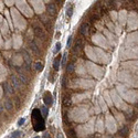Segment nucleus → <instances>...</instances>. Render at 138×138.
<instances>
[{"label": "nucleus", "mask_w": 138, "mask_h": 138, "mask_svg": "<svg viewBox=\"0 0 138 138\" xmlns=\"http://www.w3.org/2000/svg\"><path fill=\"white\" fill-rule=\"evenodd\" d=\"M3 111H5V108H3L2 106L0 105V114H2V113H3Z\"/></svg>", "instance_id": "obj_28"}, {"label": "nucleus", "mask_w": 138, "mask_h": 138, "mask_svg": "<svg viewBox=\"0 0 138 138\" xmlns=\"http://www.w3.org/2000/svg\"><path fill=\"white\" fill-rule=\"evenodd\" d=\"M56 6L54 5V3H50V5H48V12H49L51 16H55L56 14Z\"/></svg>", "instance_id": "obj_3"}, {"label": "nucleus", "mask_w": 138, "mask_h": 138, "mask_svg": "<svg viewBox=\"0 0 138 138\" xmlns=\"http://www.w3.org/2000/svg\"><path fill=\"white\" fill-rule=\"evenodd\" d=\"M32 124H33V128L35 132H40L43 130L45 127L43 120V116L41 115V111L40 109H33L32 112Z\"/></svg>", "instance_id": "obj_1"}, {"label": "nucleus", "mask_w": 138, "mask_h": 138, "mask_svg": "<svg viewBox=\"0 0 138 138\" xmlns=\"http://www.w3.org/2000/svg\"><path fill=\"white\" fill-rule=\"evenodd\" d=\"M35 138H39V137H35Z\"/></svg>", "instance_id": "obj_30"}, {"label": "nucleus", "mask_w": 138, "mask_h": 138, "mask_svg": "<svg viewBox=\"0 0 138 138\" xmlns=\"http://www.w3.org/2000/svg\"><path fill=\"white\" fill-rule=\"evenodd\" d=\"M43 138H51V135H50V134H44Z\"/></svg>", "instance_id": "obj_27"}, {"label": "nucleus", "mask_w": 138, "mask_h": 138, "mask_svg": "<svg viewBox=\"0 0 138 138\" xmlns=\"http://www.w3.org/2000/svg\"><path fill=\"white\" fill-rule=\"evenodd\" d=\"M66 59H68V54L65 53L64 56H63V60H62V65H63V66H64V65L66 64Z\"/></svg>", "instance_id": "obj_24"}, {"label": "nucleus", "mask_w": 138, "mask_h": 138, "mask_svg": "<svg viewBox=\"0 0 138 138\" xmlns=\"http://www.w3.org/2000/svg\"><path fill=\"white\" fill-rule=\"evenodd\" d=\"M53 68H54L55 71L59 70V68H60V56H57V57H55V59H54V62H53Z\"/></svg>", "instance_id": "obj_13"}, {"label": "nucleus", "mask_w": 138, "mask_h": 138, "mask_svg": "<svg viewBox=\"0 0 138 138\" xmlns=\"http://www.w3.org/2000/svg\"><path fill=\"white\" fill-rule=\"evenodd\" d=\"M19 81H20V83H22V84H28L29 83V79L27 77V75H25V73H20L19 74Z\"/></svg>", "instance_id": "obj_10"}, {"label": "nucleus", "mask_w": 138, "mask_h": 138, "mask_svg": "<svg viewBox=\"0 0 138 138\" xmlns=\"http://www.w3.org/2000/svg\"><path fill=\"white\" fill-rule=\"evenodd\" d=\"M35 70H37V72H41V71L43 70V63L42 62L35 63Z\"/></svg>", "instance_id": "obj_15"}, {"label": "nucleus", "mask_w": 138, "mask_h": 138, "mask_svg": "<svg viewBox=\"0 0 138 138\" xmlns=\"http://www.w3.org/2000/svg\"><path fill=\"white\" fill-rule=\"evenodd\" d=\"M25 118H21L19 122H18V125H19V126H22V125L25 124Z\"/></svg>", "instance_id": "obj_25"}, {"label": "nucleus", "mask_w": 138, "mask_h": 138, "mask_svg": "<svg viewBox=\"0 0 138 138\" xmlns=\"http://www.w3.org/2000/svg\"><path fill=\"white\" fill-rule=\"evenodd\" d=\"M57 138H62V136H61V135H59V136H57Z\"/></svg>", "instance_id": "obj_29"}, {"label": "nucleus", "mask_w": 138, "mask_h": 138, "mask_svg": "<svg viewBox=\"0 0 138 138\" xmlns=\"http://www.w3.org/2000/svg\"><path fill=\"white\" fill-rule=\"evenodd\" d=\"M128 132H129V130H128V127L124 126V127L120 129V135H122L123 137H126V136L128 135Z\"/></svg>", "instance_id": "obj_16"}, {"label": "nucleus", "mask_w": 138, "mask_h": 138, "mask_svg": "<svg viewBox=\"0 0 138 138\" xmlns=\"http://www.w3.org/2000/svg\"><path fill=\"white\" fill-rule=\"evenodd\" d=\"M30 48H31V50H32V52L34 53L35 55H39L40 54V50H39V46L37 45V44L34 43V42H32L31 43V45H30Z\"/></svg>", "instance_id": "obj_11"}, {"label": "nucleus", "mask_w": 138, "mask_h": 138, "mask_svg": "<svg viewBox=\"0 0 138 138\" xmlns=\"http://www.w3.org/2000/svg\"><path fill=\"white\" fill-rule=\"evenodd\" d=\"M82 45H83V40H82V39H79V40L76 41V43H75L74 52H79L80 50L82 49Z\"/></svg>", "instance_id": "obj_12"}, {"label": "nucleus", "mask_w": 138, "mask_h": 138, "mask_svg": "<svg viewBox=\"0 0 138 138\" xmlns=\"http://www.w3.org/2000/svg\"><path fill=\"white\" fill-rule=\"evenodd\" d=\"M11 83H12L14 88L18 89L20 87V81L18 80V77H17L16 75H11Z\"/></svg>", "instance_id": "obj_7"}, {"label": "nucleus", "mask_w": 138, "mask_h": 138, "mask_svg": "<svg viewBox=\"0 0 138 138\" xmlns=\"http://www.w3.org/2000/svg\"><path fill=\"white\" fill-rule=\"evenodd\" d=\"M14 102H16V108L19 109L20 108V98L16 97V98H14Z\"/></svg>", "instance_id": "obj_21"}, {"label": "nucleus", "mask_w": 138, "mask_h": 138, "mask_svg": "<svg viewBox=\"0 0 138 138\" xmlns=\"http://www.w3.org/2000/svg\"><path fill=\"white\" fill-rule=\"evenodd\" d=\"M34 33H35V35H37L38 38L43 39V40H45V39H46V33H45V31H44L42 28L35 27L34 28Z\"/></svg>", "instance_id": "obj_2"}, {"label": "nucleus", "mask_w": 138, "mask_h": 138, "mask_svg": "<svg viewBox=\"0 0 138 138\" xmlns=\"http://www.w3.org/2000/svg\"><path fill=\"white\" fill-rule=\"evenodd\" d=\"M22 136V133L20 132V130H16V132H13V133L11 134L10 138H20Z\"/></svg>", "instance_id": "obj_14"}, {"label": "nucleus", "mask_w": 138, "mask_h": 138, "mask_svg": "<svg viewBox=\"0 0 138 138\" xmlns=\"http://www.w3.org/2000/svg\"><path fill=\"white\" fill-rule=\"evenodd\" d=\"M68 136H69V138H76V134H75V130L74 129H69L68 130Z\"/></svg>", "instance_id": "obj_17"}, {"label": "nucleus", "mask_w": 138, "mask_h": 138, "mask_svg": "<svg viewBox=\"0 0 138 138\" xmlns=\"http://www.w3.org/2000/svg\"><path fill=\"white\" fill-rule=\"evenodd\" d=\"M41 112H42V116L43 117H46V115H48V108H46L45 106H41Z\"/></svg>", "instance_id": "obj_19"}, {"label": "nucleus", "mask_w": 138, "mask_h": 138, "mask_svg": "<svg viewBox=\"0 0 138 138\" xmlns=\"http://www.w3.org/2000/svg\"><path fill=\"white\" fill-rule=\"evenodd\" d=\"M71 41H72V35H71V37H69V39H68V43H66V45H68V46L71 45Z\"/></svg>", "instance_id": "obj_26"}, {"label": "nucleus", "mask_w": 138, "mask_h": 138, "mask_svg": "<svg viewBox=\"0 0 138 138\" xmlns=\"http://www.w3.org/2000/svg\"><path fill=\"white\" fill-rule=\"evenodd\" d=\"M72 12H73V7H70V8L66 10V16L70 18V17L72 16Z\"/></svg>", "instance_id": "obj_22"}, {"label": "nucleus", "mask_w": 138, "mask_h": 138, "mask_svg": "<svg viewBox=\"0 0 138 138\" xmlns=\"http://www.w3.org/2000/svg\"><path fill=\"white\" fill-rule=\"evenodd\" d=\"M23 57H25V62H27V64L30 65V63H31V59H30L29 54H28V53H27L25 51H23Z\"/></svg>", "instance_id": "obj_18"}, {"label": "nucleus", "mask_w": 138, "mask_h": 138, "mask_svg": "<svg viewBox=\"0 0 138 138\" xmlns=\"http://www.w3.org/2000/svg\"><path fill=\"white\" fill-rule=\"evenodd\" d=\"M88 25H87L86 22H83L81 25V28H80V31H81V33L83 35H87L88 34Z\"/></svg>", "instance_id": "obj_4"}, {"label": "nucleus", "mask_w": 138, "mask_h": 138, "mask_svg": "<svg viewBox=\"0 0 138 138\" xmlns=\"http://www.w3.org/2000/svg\"><path fill=\"white\" fill-rule=\"evenodd\" d=\"M3 107H5L7 111L11 112L12 109H13V104H12V102H11V100H5V103H3Z\"/></svg>", "instance_id": "obj_5"}, {"label": "nucleus", "mask_w": 138, "mask_h": 138, "mask_svg": "<svg viewBox=\"0 0 138 138\" xmlns=\"http://www.w3.org/2000/svg\"><path fill=\"white\" fill-rule=\"evenodd\" d=\"M73 70H74V64H73V63H70V64H69V66L66 68L68 73H72V72H73Z\"/></svg>", "instance_id": "obj_20"}, {"label": "nucleus", "mask_w": 138, "mask_h": 138, "mask_svg": "<svg viewBox=\"0 0 138 138\" xmlns=\"http://www.w3.org/2000/svg\"><path fill=\"white\" fill-rule=\"evenodd\" d=\"M3 88H5V92L7 93V94H12V93H13V88L10 86V84H9L8 82H6V83L3 84Z\"/></svg>", "instance_id": "obj_9"}, {"label": "nucleus", "mask_w": 138, "mask_h": 138, "mask_svg": "<svg viewBox=\"0 0 138 138\" xmlns=\"http://www.w3.org/2000/svg\"><path fill=\"white\" fill-rule=\"evenodd\" d=\"M43 100H44V103H45L46 105H52V103H53L52 95L50 94V93H45L44 96H43Z\"/></svg>", "instance_id": "obj_6"}, {"label": "nucleus", "mask_w": 138, "mask_h": 138, "mask_svg": "<svg viewBox=\"0 0 138 138\" xmlns=\"http://www.w3.org/2000/svg\"><path fill=\"white\" fill-rule=\"evenodd\" d=\"M60 49H61V43H60V42H57V43L55 44V50H54V53H57V52L60 51Z\"/></svg>", "instance_id": "obj_23"}, {"label": "nucleus", "mask_w": 138, "mask_h": 138, "mask_svg": "<svg viewBox=\"0 0 138 138\" xmlns=\"http://www.w3.org/2000/svg\"><path fill=\"white\" fill-rule=\"evenodd\" d=\"M71 103H72V102H71L70 96H64V97H63L62 105H63V107H64V108H68V107H70Z\"/></svg>", "instance_id": "obj_8"}]
</instances>
